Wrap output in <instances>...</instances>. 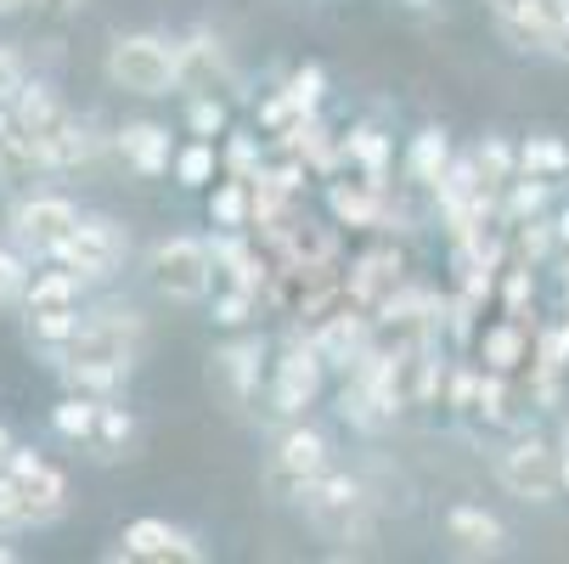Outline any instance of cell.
<instances>
[{
  "label": "cell",
  "mask_w": 569,
  "mask_h": 564,
  "mask_svg": "<svg viewBox=\"0 0 569 564\" xmlns=\"http://www.w3.org/2000/svg\"><path fill=\"white\" fill-rule=\"evenodd\" d=\"M18 525H34V520H29V503L18 492V479L0 468V531H18Z\"/></svg>",
  "instance_id": "obj_38"
},
{
  "label": "cell",
  "mask_w": 569,
  "mask_h": 564,
  "mask_svg": "<svg viewBox=\"0 0 569 564\" xmlns=\"http://www.w3.org/2000/svg\"><path fill=\"white\" fill-rule=\"evenodd\" d=\"M62 119H68V108L51 97V86H40V79H23V91L12 97V125H18L29 141H46V136L62 130Z\"/></svg>",
  "instance_id": "obj_19"
},
{
  "label": "cell",
  "mask_w": 569,
  "mask_h": 564,
  "mask_svg": "<svg viewBox=\"0 0 569 564\" xmlns=\"http://www.w3.org/2000/svg\"><path fill=\"white\" fill-rule=\"evenodd\" d=\"M18 446H12V435H7V424H0V468H7V457H12Z\"/></svg>",
  "instance_id": "obj_44"
},
{
  "label": "cell",
  "mask_w": 569,
  "mask_h": 564,
  "mask_svg": "<svg viewBox=\"0 0 569 564\" xmlns=\"http://www.w3.org/2000/svg\"><path fill=\"white\" fill-rule=\"evenodd\" d=\"M305 514L328 542H361L367 536V492L350 474H321L305 492Z\"/></svg>",
  "instance_id": "obj_6"
},
{
  "label": "cell",
  "mask_w": 569,
  "mask_h": 564,
  "mask_svg": "<svg viewBox=\"0 0 569 564\" xmlns=\"http://www.w3.org/2000/svg\"><path fill=\"white\" fill-rule=\"evenodd\" d=\"M321 367H328V356L316 350V339H288L282 345V362H277V384H271V400L282 418H299L310 400L321 395Z\"/></svg>",
  "instance_id": "obj_9"
},
{
  "label": "cell",
  "mask_w": 569,
  "mask_h": 564,
  "mask_svg": "<svg viewBox=\"0 0 569 564\" xmlns=\"http://www.w3.org/2000/svg\"><path fill=\"white\" fill-rule=\"evenodd\" d=\"M412 7H429V0H412Z\"/></svg>",
  "instance_id": "obj_50"
},
{
  "label": "cell",
  "mask_w": 569,
  "mask_h": 564,
  "mask_svg": "<svg viewBox=\"0 0 569 564\" xmlns=\"http://www.w3.org/2000/svg\"><path fill=\"white\" fill-rule=\"evenodd\" d=\"M29 0H0V18H12V12H23Z\"/></svg>",
  "instance_id": "obj_46"
},
{
  "label": "cell",
  "mask_w": 569,
  "mask_h": 564,
  "mask_svg": "<svg viewBox=\"0 0 569 564\" xmlns=\"http://www.w3.org/2000/svg\"><path fill=\"white\" fill-rule=\"evenodd\" d=\"M40 170H51L46 152H40V141H29L18 125L0 130V192H23Z\"/></svg>",
  "instance_id": "obj_20"
},
{
  "label": "cell",
  "mask_w": 569,
  "mask_h": 564,
  "mask_svg": "<svg viewBox=\"0 0 569 564\" xmlns=\"http://www.w3.org/2000/svg\"><path fill=\"white\" fill-rule=\"evenodd\" d=\"M7 474L18 479V492H23V503H29V520H34V525H51V520L68 508V479H62L40 452H23V446H18V452L7 457Z\"/></svg>",
  "instance_id": "obj_12"
},
{
  "label": "cell",
  "mask_w": 569,
  "mask_h": 564,
  "mask_svg": "<svg viewBox=\"0 0 569 564\" xmlns=\"http://www.w3.org/2000/svg\"><path fill=\"white\" fill-rule=\"evenodd\" d=\"M12 558H18V553H12V547H0V564H12Z\"/></svg>",
  "instance_id": "obj_49"
},
{
  "label": "cell",
  "mask_w": 569,
  "mask_h": 564,
  "mask_svg": "<svg viewBox=\"0 0 569 564\" xmlns=\"http://www.w3.org/2000/svg\"><path fill=\"white\" fill-rule=\"evenodd\" d=\"M288 97H293L305 113H316V102L328 97V73H321V68H299V73L288 79Z\"/></svg>",
  "instance_id": "obj_39"
},
{
  "label": "cell",
  "mask_w": 569,
  "mask_h": 564,
  "mask_svg": "<svg viewBox=\"0 0 569 564\" xmlns=\"http://www.w3.org/2000/svg\"><path fill=\"white\" fill-rule=\"evenodd\" d=\"M563 492H569V441H563Z\"/></svg>",
  "instance_id": "obj_48"
},
{
  "label": "cell",
  "mask_w": 569,
  "mask_h": 564,
  "mask_svg": "<svg viewBox=\"0 0 569 564\" xmlns=\"http://www.w3.org/2000/svg\"><path fill=\"white\" fill-rule=\"evenodd\" d=\"M40 152H46V165H51V170H79V165L91 158V136H86V125H79V119L68 113V119H62V130L40 141Z\"/></svg>",
  "instance_id": "obj_28"
},
{
  "label": "cell",
  "mask_w": 569,
  "mask_h": 564,
  "mask_svg": "<svg viewBox=\"0 0 569 564\" xmlns=\"http://www.w3.org/2000/svg\"><path fill=\"white\" fill-rule=\"evenodd\" d=\"M147 271H152V288L176 305H198L214 294V249L198 244V237H164L152 249Z\"/></svg>",
  "instance_id": "obj_2"
},
{
  "label": "cell",
  "mask_w": 569,
  "mask_h": 564,
  "mask_svg": "<svg viewBox=\"0 0 569 564\" xmlns=\"http://www.w3.org/2000/svg\"><path fill=\"white\" fill-rule=\"evenodd\" d=\"M530 7H536V0H491L497 29H502L519 51H530Z\"/></svg>",
  "instance_id": "obj_35"
},
{
  "label": "cell",
  "mask_w": 569,
  "mask_h": 564,
  "mask_svg": "<svg viewBox=\"0 0 569 564\" xmlns=\"http://www.w3.org/2000/svg\"><path fill=\"white\" fill-rule=\"evenodd\" d=\"M141 350V316L136 310H102L91 321H79V334L68 339V350L57 362H86V367H113L130 373Z\"/></svg>",
  "instance_id": "obj_3"
},
{
  "label": "cell",
  "mask_w": 569,
  "mask_h": 564,
  "mask_svg": "<svg viewBox=\"0 0 569 564\" xmlns=\"http://www.w3.org/2000/svg\"><path fill=\"white\" fill-rule=\"evenodd\" d=\"M479 362H485V373H508V378H513V373L530 362V334H525V321L508 316V321H497V328H485Z\"/></svg>",
  "instance_id": "obj_21"
},
{
  "label": "cell",
  "mask_w": 569,
  "mask_h": 564,
  "mask_svg": "<svg viewBox=\"0 0 569 564\" xmlns=\"http://www.w3.org/2000/svg\"><path fill=\"white\" fill-rule=\"evenodd\" d=\"M446 170H451V141H446V130H418L412 136V147H406V176H412L418 187H440L446 181Z\"/></svg>",
  "instance_id": "obj_23"
},
{
  "label": "cell",
  "mask_w": 569,
  "mask_h": 564,
  "mask_svg": "<svg viewBox=\"0 0 569 564\" xmlns=\"http://www.w3.org/2000/svg\"><path fill=\"white\" fill-rule=\"evenodd\" d=\"M497 479L502 492L519 497V503H552L563 492V452L547 446V441H513L502 457H497Z\"/></svg>",
  "instance_id": "obj_5"
},
{
  "label": "cell",
  "mask_w": 569,
  "mask_h": 564,
  "mask_svg": "<svg viewBox=\"0 0 569 564\" xmlns=\"http://www.w3.org/2000/svg\"><path fill=\"white\" fill-rule=\"evenodd\" d=\"M73 226H79V209L68 198H23L12 209V237L23 255H57Z\"/></svg>",
  "instance_id": "obj_10"
},
{
  "label": "cell",
  "mask_w": 569,
  "mask_h": 564,
  "mask_svg": "<svg viewBox=\"0 0 569 564\" xmlns=\"http://www.w3.org/2000/svg\"><path fill=\"white\" fill-rule=\"evenodd\" d=\"M29 255L23 249H0V305H18L29 299Z\"/></svg>",
  "instance_id": "obj_34"
},
{
  "label": "cell",
  "mask_w": 569,
  "mask_h": 564,
  "mask_svg": "<svg viewBox=\"0 0 569 564\" xmlns=\"http://www.w3.org/2000/svg\"><path fill=\"white\" fill-rule=\"evenodd\" d=\"M187 125H192V136H220L226 130V102L220 97H192V108H187Z\"/></svg>",
  "instance_id": "obj_37"
},
{
  "label": "cell",
  "mask_w": 569,
  "mask_h": 564,
  "mask_svg": "<svg viewBox=\"0 0 569 564\" xmlns=\"http://www.w3.org/2000/svg\"><path fill=\"white\" fill-rule=\"evenodd\" d=\"M79 334V310H29V339L46 350H68V339Z\"/></svg>",
  "instance_id": "obj_31"
},
{
  "label": "cell",
  "mask_w": 569,
  "mask_h": 564,
  "mask_svg": "<svg viewBox=\"0 0 569 564\" xmlns=\"http://www.w3.org/2000/svg\"><path fill=\"white\" fill-rule=\"evenodd\" d=\"M226 165H231L237 181H254V176H260V170H254V141H249V136H237L231 152H226Z\"/></svg>",
  "instance_id": "obj_42"
},
{
  "label": "cell",
  "mask_w": 569,
  "mask_h": 564,
  "mask_svg": "<svg viewBox=\"0 0 569 564\" xmlns=\"http://www.w3.org/2000/svg\"><path fill=\"white\" fill-rule=\"evenodd\" d=\"M231 86V62H226V46L209 34V29H192L181 46H176V91L187 97H214Z\"/></svg>",
  "instance_id": "obj_11"
},
{
  "label": "cell",
  "mask_w": 569,
  "mask_h": 564,
  "mask_svg": "<svg viewBox=\"0 0 569 564\" xmlns=\"http://www.w3.org/2000/svg\"><path fill=\"white\" fill-rule=\"evenodd\" d=\"M446 542H451L462 558H497V553L508 547V531H502L497 514H485V508L462 503V508L446 514Z\"/></svg>",
  "instance_id": "obj_15"
},
{
  "label": "cell",
  "mask_w": 569,
  "mask_h": 564,
  "mask_svg": "<svg viewBox=\"0 0 569 564\" xmlns=\"http://www.w3.org/2000/svg\"><path fill=\"white\" fill-rule=\"evenodd\" d=\"M328 474V441H321L316 429H305V424H293L282 441H277V452H271V468H266V479H271V492L277 497H299L305 503V492L316 486V479Z\"/></svg>",
  "instance_id": "obj_7"
},
{
  "label": "cell",
  "mask_w": 569,
  "mask_h": 564,
  "mask_svg": "<svg viewBox=\"0 0 569 564\" xmlns=\"http://www.w3.org/2000/svg\"><path fill=\"white\" fill-rule=\"evenodd\" d=\"M108 79L130 97H170L176 91V46L158 34H119L108 51Z\"/></svg>",
  "instance_id": "obj_1"
},
{
  "label": "cell",
  "mask_w": 569,
  "mask_h": 564,
  "mask_svg": "<svg viewBox=\"0 0 569 564\" xmlns=\"http://www.w3.org/2000/svg\"><path fill=\"white\" fill-rule=\"evenodd\" d=\"M176 181H181V187H209V181H214V147H209L203 136L176 152Z\"/></svg>",
  "instance_id": "obj_33"
},
{
  "label": "cell",
  "mask_w": 569,
  "mask_h": 564,
  "mask_svg": "<svg viewBox=\"0 0 569 564\" xmlns=\"http://www.w3.org/2000/svg\"><path fill=\"white\" fill-rule=\"evenodd\" d=\"M209 220L220 226V231H242V226H254V181H226V187H214V198H209Z\"/></svg>",
  "instance_id": "obj_26"
},
{
  "label": "cell",
  "mask_w": 569,
  "mask_h": 564,
  "mask_svg": "<svg viewBox=\"0 0 569 564\" xmlns=\"http://www.w3.org/2000/svg\"><path fill=\"white\" fill-rule=\"evenodd\" d=\"M383 356V395L395 400V413L423 407V400L440 389V362H435V339L400 345V350H378Z\"/></svg>",
  "instance_id": "obj_8"
},
{
  "label": "cell",
  "mask_w": 569,
  "mask_h": 564,
  "mask_svg": "<svg viewBox=\"0 0 569 564\" xmlns=\"http://www.w3.org/2000/svg\"><path fill=\"white\" fill-rule=\"evenodd\" d=\"M473 165H479L485 187H497V192H508V181H519V152H513L502 136H485V141L473 147Z\"/></svg>",
  "instance_id": "obj_30"
},
{
  "label": "cell",
  "mask_w": 569,
  "mask_h": 564,
  "mask_svg": "<svg viewBox=\"0 0 569 564\" xmlns=\"http://www.w3.org/2000/svg\"><path fill=\"white\" fill-rule=\"evenodd\" d=\"M479 378H485V373H457V378H451V407L468 413V418L479 413Z\"/></svg>",
  "instance_id": "obj_41"
},
{
  "label": "cell",
  "mask_w": 569,
  "mask_h": 564,
  "mask_svg": "<svg viewBox=\"0 0 569 564\" xmlns=\"http://www.w3.org/2000/svg\"><path fill=\"white\" fill-rule=\"evenodd\" d=\"M124 255H130V231H124L119 220H108V215H79V226L62 237V249H57L51 260L68 266V271H79L86 283H102V277H113V271L124 266Z\"/></svg>",
  "instance_id": "obj_4"
},
{
  "label": "cell",
  "mask_w": 569,
  "mask_h": 564,
  "mask_svg": "<svg viewBox=\"0 0 569 564\" xmlns=\"http://www.w3.org/2000/svg\"><path fill=\"white\" fill-rule=\"evenodd\" d=\"M102 463H119L130 446H136V418L124 413V407H113V400H102V413H97V429H91V441H86Z\"/></svg>",
  "instance_id": "obj_25"
},
{
  "label": "cell",
  "mask_w": 569,
  "mask_h": 564,
  "mask_svg": "<svg viewBox=\"0 0 569 564\" xmlns=\"http://www.w3.org/2000/svg\"><path fill=\"white\" fill-rule=\"evenodd\" d=\"M260 362H266V345L260 339H231L220 356H214V384L226 389L231 407H249L254 389H260Z\"/></svg>",
  "instance_id": "obj_16"
},
{
  "label": "cell",
  "mask_w": 569,
  "mask_h": 564,
  "mask_svg": "<svg viewBox=\"0 0 569 564\" xmlns=\"http://www.w3.org/2000/svg\"><path fill=\"white\" fill-rule=\"evenodd\" d=\"M23 91V57L12 46H0V102L12 108V97Z\"/></svg>",
  "instance_id": "obj_40"
},
{
  "label": "cell",
  "mask_w": 569,
  "mask_h": 564,
  "mask_svg": "<svg viewBox=\"0 0 569 564\" xmlns=\"http://www.w3.org/2000/svg\"><path fill=\"white\" fill-rule=\"evenodd\" d=\"M97 413H102L97 395H73V389H68V400H57V407H51V429H57L62 441H79V446H86L91 429H97Z\"/></svg>",
  "instance_id": "obj_27"
},
{
  "label": "cell",
  "mask_w": 569,
  "mask_h": 564,
  "mask_svg": "<svg viewBox=\"0 0 569 564\" xmlns=\"http://www.w3.org/2000/svg\"><path fill=\"white\" fill-rule=\"evenodd\" d=\"M119 158L136 170V176H164L176 165V152H170V130L164 125H152V119H136L119 130Z\"/></svg>",
  "instance_id": "obj_18"
},
{
  "label": "cell",
  "mask_w": 569,
  "mask_h": 564,
  "mask_svg": "<svg viewBox=\"0 0 569 564\" xmlns=\"http://www.w3.org/2000/svg\"><path fill=\"white\" fill-rule=\"evenodd\" d=\"M214 288H242V294H266L271 288V277H266V260L242 244L237 231H226V237H214Z\"/></svg>",
  "instance_id": "obj_17"
},
{
  "label": "cell",
  "mask_w": 569,
  "mask_h": 564,
  "mask_svg": "<svg viewBox=\"0 0 569 564\" xmlns=\"http://www.w3.org/2000/svg\"><path fill=\"white\" fill-rule=\"evenodd\" d=\"M350 299L367 305V310H383L395 294H406V260L395 249H367L356 266H350Z\"/></svg>",
  "instance_id": "obj_14"
},
{
  "label": "cell",
  "mask_w": 569,
  "mask_h": 564,
  "mask_svg": "<svg viewBox=\"0 0 569 564\" xmlns=\"http://www.w3.org/2000/svg\"><path fill=\"white\" fill-rule=\"evenodd\" d=\"M552 231H558V244H563V249H569V209H563V215H558V220H552Z\"/></svg>",
  "instance_id": "obj_45"
},
{
  "label": "cell",
  "mask_w": 569,
  "mask_h": 564,
  "mask_svg": "<svg viewBox=\"0 0 569 564\" xmlns=\"http://www.w3.org/2000/svg\"><path fill=\"white\" fill-rule=\"evenodd\" d=\"M519 176H541V181H558L569 176V147L558 136H530L519 147Z\"/></svg>",
  "instance_id": "obj_29"
},
{
  "label": "cell",
  "mask_w": 569,
  "mask_h": 564,
  "mask_svg": "<svg viewBox=\"0 0 569 564\" xmlns=\"http://www.w3.org/2000/svg\"><path fill=\"white\" fill-rule=\"evenodd\" d=\"M328 204H333V215H339L345 226H383V220H389V198H383L378 181H356V187L333 181Z\"/></svg>",
  "instance_id": "obj_22"
},
{
  "label": "cell",
  "mask_w": 569,
  "mask_h": 564,
  "mask_svg": "<svg viewBox=\"0 0 569 564\" xmlns=\"http://www.w3.org/2000/svg\"><path fill=\"white\" fill-rule=\"evenodd\" d=\"M0 130H12V108L7 102H0Z\"/></svg>",
  "instance_id": "obj_47"
},
{
  "label": "cell",
  "mask_w": 569,
  "mask_h": 564,
  "mask_svg": "<svg viewBox=\"0 0 569 564\" xmlns=\"http://www.w3.org/2000/svg\"><path fill=\"white\" fill-rule=\"evenodd\" d=\"M34 12H46V18H73L79 7H86V0H29Z\"/></svg>",
  "instance_id": "obj_43"
},
{
  "label": "cell",
  "mask_w": 569,
  "mask_h": 564,
  "mask_svg": "<svg viewBox=\"0 0 569 564\" xmlns=\"http://www.w3.org/2000/svg\"><path fill=\"white\" fill-rule=\"evenodd\" d=\"M124 558H147V564H198L203 547H198L181 525H170V520H136V525H124Z\"/></svg>",
  "instance_id": "obj_13"
},
{
  "label": "cell",
  "mask_w": 569,
  "mask_h": 564,
  "mask_svg": "<svg viewBox=\"0 0 569 564\" xmlns=\"http://www.w3.org/2000/svg\"><path fill=\"white\" fill-rule=\"evenodd\" d=\"M254 305H260V294H242V288H214V321H226V328H242Z\"/></svg>",
  "instance_id": "obj_36"
},
{
  "label": "cell",
  "mask_w": 569,
  "mask_h": 564,
  "mask_svg": "<svg viewBox=\"0 0 569 564\" xmlns=\"http://www.w3.org/2000/svg\"><path fill=\"white\" fill-rule=\"evenodd\" d=\"M345 158H356V165H367V181H378L383 187V165H389V141L372 130V125H361V130H350L345 136Z\"/></svg>",
  "instance_id": "obj_32"
},
{
  "label": "cell",
  "mask_w": 569,
  "mask_h": 564,
  "mask_svg": "<svg viewBox=\"0 0 569 564\" xmlns=\"http://www.w3.org/2000/svg\"><path fill=\"white\" fill-rule=\"evenodd\" d=\"M79 288H86V277H79V271H68V266H57V271H40V277L29 283V299H23V310H79Z\"/></svg>",
  "instance_id": "obj_24"
}]
</instances>
